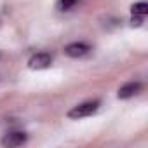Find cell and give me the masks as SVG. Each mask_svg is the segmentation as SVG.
Here are the masks:
<instances>
[{
    "label": "cell",
    "instance_id": "6da1fadb",
    "mask_svg": "<svg viewBox=\"0 0 148 148\" xmlns=\"http://www.w3.org/2000/svg\"><path fill=\"white\" fill-rule=\"evenodd\" d=\"M99 106V101H87V103H80L77 106H73L70 112H68V117L70 119H84V117H89L92 115Z\"/></svg>",
    "mask_w": 148,
    "mask_h": 148
},
{
    "label": "cell",
    "instance_id": "7a4b0ae2",
    "mask_svg": "<svg viewBox=\"0 0 148 148\" xmlns=\"http://www.w3.org/2000/svg\"><path fill=\"white\" fill-rule=\"evenodd\" d=\"M51 63H52V56L49 52H37L30 58L28 66L32 70H42V68H47Z\"/></svg>",
    "mask_w": 148,
    "mask_h": 148
},
{
    "label": "cell",
    "instance_id": "3957f363",
    "mask_svg": "<svg viewBox=\"0 0 148 148\" xmlns=\"http://www.w3.org/2000/svg\"><path fill=\"white\" fill-rule=\"evenodd\" d=\"M89 51H91V47L87 44H84V42H73V44H68L64 47V54L70 56V58H82Z\"/></svg>",
    "mask_w": 148,
    "mask_h": 148
},
{
    "label": "cell",
    "instance_id": "277c9868",
    "mask_svg": "<svg viewBox=\"0 0 148 148\" xmlns=\"http://www.w3.org/2000/svg\"><path fill=\"white\" fill-rule=\"evenodd\" d=\"M26 141V134L25 132H19V131H12V132H7L4 138H2V145L4 146H9V148H14V146H19Z\"/></svg>",
    "mask_w": 148,
    "mask_h": 148
},
{
    "label": "cell",
    "instance_id": "5b68a950",
    "mask_svg": "<svg viewBox=\"0 0 148 148\" xmlns=\"http://www.w3.org/2000/svg\"><path fill=\"white\" fill-rule=\"evenodd\" d=\"M141 84L139 82H127V84H124L120 89H119V98L120 99H127V98H132L134 94H138L139 91H141Z\"/></svg>",
    "mask_w": 148,
    "mask_h": 148
},
{
    "label": "cell",
    "instance_id": "8992f818",
    "mask_svg": "<svg viewBox=\"0 0 148 148\" xmlns=\"http://www.w3.org/2000/svg\"><path fill=\"white\" fill-rule=\"evenodd\" d=\"M131 11H132V16H145L148 12V5L145 2H139V4H134Z\"/></svg>",
    "mask_w": 148,
    "mask_h": 148
},
{
    "label": "cell",
    "instance_id": "52a82bcc",
    "mask_svg": "<svg viewBox=\"0 0 148 148\" xmlns=\"http://www.w3.org/2000/svg\"><path fill=\"white\" fill-rule=\"evenodd\" d=\"M79 0H58V9L59 11H70Z\"/></svg>",
    "mask_w": 148,
    "mask_h": 148
},
{
    "label": "cell",
    "instance_id": "ba28073f",
    "mask_svg": "<svg viewBox=\"0 0 148 148\" xmlns=\"http://www.w3.org/2000/svg\"><path fill=\"white\" fill-rule=\"evenodd\" d=\"M143 23V16H132V26H139Z\"/></svg>",
    "mask_w": 148,
    "mask_h": 148
}]
</instances>
